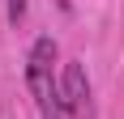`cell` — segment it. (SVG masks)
<instances>
[{
  "label": "cell",
  "mask_w": 124,
  "mask_h": 119,
  "mask_svg": "<svg viewBox=\"0 0 124 119\" xmlns=\"http://www.w3.org/2000/svg\"><path fill=\"white\" fill-rule=\"evenodd\" d=\"M51 64H56V38L43 34L34 38V47L26 55V85L34 94V106L43 119H64V106H60V85L51 81Z\"/></svg>",
  "instance_id": "6da1fadb"
},
{
  "label": "cell",
  "mask_w": 124,
  "mask_h": 119,
  "mask_svg": "<svg viewBox=\"0 0 124 119\" xmlns=\"http://www.w3.org/2000/svg\"><path fill=\"white\" fill-rule=\"evenodd\" d=\"M60 106H64V115H86L90 77H86L81 64H64V72H60Z\"/></svg>",
  "instance_id": "7a4b0ae2"
},
{
  "label": "cell",
  "mask_w": 124,
  "mask_h": 119,
  "mask_svg": "<svg viewBox=\"0 0 124 119\" xmlns=\"http://www.w3.org/2000/svg\"><path fill=\"white\" fill-rule=\"evenodd\" d=\"M9 21H13V26L26 21V0H9Z\"/></svg>",
  "instance_id": "3957f363"
}]
</instances>
